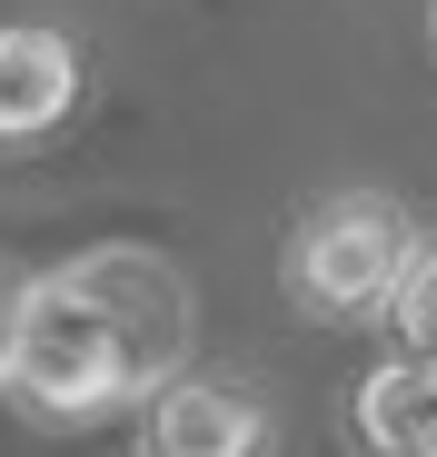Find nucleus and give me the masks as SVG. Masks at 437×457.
I'll return each mask as SVG.
<instances>
[{"instance_id":"nucleus-5","label":"nucleus","mask_w":437,"mask_h":457,"mask_svg":"<svg viewBox=\"0 0 437 457\" xmlns=\"http://www.w3.org/2000/svg\"><path fill=\"white\" fill-rule=\"evenodd\" d=\"M358 447L368 457H417L427 437H437V378L398 348V358H378L368 378H358Z\"/></svg>"},{"instance_id":"nucleus-2","label":"nucleus","mask_w":437,"mask_h":457,"mask_svg":"<svg viewBox=\"0 0 437 457\" xmlns=\"http://www.w3.org/2000/svg\"><path fill=\"white\" fill-rule=\"evenodd\" d=\"M408 259H417V219L388 189H338V199L299 209V228L278 249V288L318 328H368V319H388Z\"/></svg>"},{"instance_id":"nucleus-4","label":"nucleus","mask_w":437,"mask_h":457,"mask_svg":"<svg viewBox=\"0 0 437 457\" xmlns=\"http://www.w3.org/2000/svg\"><path fill=\"white\" fill-rule=\"evenodd\" d=\"M80 40L50 21H0V149L50 139L70 110H80Z\"/></svg>"},{"instance_id":"nucleus-3","label":"nucleus","mask_w":437,"mask_h":457,"mask_svg":"<svg viewBox=\"0 0 437 457\" xmlns=\"http://www.w3.org/2000/svg\"><path fill=\"white\" fill-rule=\"evenodd\" d=\"M139 457H278V418L249 378H160L139 398Z\"/></svg>"},{"instance_id":"nucleus-9","label":"nucleus","mask_w":437,"mask_h":457,"mask_svg":"<svg viewBox=\"0 0 437 457\" xmlns=\"http://www.w3.org/2000/svg\"><path fill=\"white\" fill-rule=\"evenodd\" d=\"M427 40H437V11H427Z\"/></svg>"},{"instance_id":"nucleus-7","label":"nucleus","mask_w":437,"mask_h":457,"mask_svg":"<svg viewBox=\"0 0 437 457\" xmlns=\"http://www.w3.org/2000/svg\"><path fill=\"white\" fill-rule=\"evenodd\" d=\"M30 278L21 259H0V388H11V358H21V319H30Z\"/></svg>"},{"instance_id":"nucleus-8","label":"nucleus","mask_w":437,"mask_h":457,"mask_svg":"<svg viewBox=\"0 0 437 457\" xmlns=\"http://www.w3.org/2000/svg\"><path fill=\"white\" fill-rule=\"evenodd\" d=\"M417 457H437V437H427V447H417Z\"/></svg>"},{"instance_id":"nucleus-6","label":"nucleus","mask_w":437,"mask_h":457,"mask_svg":"<svg viewBox=\"0 0 437 457\" xmlns=\"http://www.w3.org/2000/svg\"><path fill=\"white\" fill-rule=\"evenodd\" d=\"M388 328H398V348L437 378V239H417V259H408V278H398V298H388Z\"/></svg>"},{"instance_id":"nucleus-1","label":"nucleus","mask_w":437,"mask_h":457,"mask_svg":"<svg viewBox=\"0 0 437 457\" xmlns=\"http://www.w3.org/2000/svg\"><path fill=\"white\" fill-rule=\"evenodd\" d=\"M179 358H189V278L150 249H80L30 278L21 358L0 398L50 428H90L179 378Z\"/></svg>"}]
</instances>
